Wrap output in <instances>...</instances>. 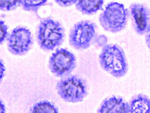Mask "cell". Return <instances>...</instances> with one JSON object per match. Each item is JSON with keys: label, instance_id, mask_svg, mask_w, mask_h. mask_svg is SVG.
I'll return each instance as SVG.
<instances>
[{"label": "cell", "instance_id": "2", "mask_svg": "<svg viewBox=\"0 0 150 113\" xmlns=\"http://www.w3.org/2000/svg\"><path fill=\"white\" fill-rule=\"evenodd\" d=\"M64 30L59 22L46 18L40 21L38 29V44L43 50L52 51L64 41Z\"/></svg>", "mask_w": 150, "mask_h": 113}, {"label": "cell", "instance_id": "10", "mask_svg": "<svg viewBox=\"0 0 150 113\" xmlns=\"http://www.w3.org/2000/svg\"><path fill=\"white\" fill-rule=\"evenodd\" d=\"M129 113H150V99L143 94L134 97L129 104Z\"/></svg>", "mask_w": 150, "mask_h": 113}, {"label": "cell", "instance_id": "13", "mask_svg": "<svg viewBox=\"0 0 150 113\" xmlns=\"http://www.w3.org/2000/svg\"><path fill=\"white\" fill-rule=\"evenodd\" d=\"M46 0L44 1H20L21 6L25 11L30 12H37L40 7L44 6L47 2Z\"/></svg>", "mask_w": 150, "mask_h": 113}, {"label": "cell", "instance_id": "14", "mask_svg": "<svg viewBox=\"0 0 150 113\" xmlns=\"http://www.w3.org/2000/svg\"><path fill=\"white\" fill-rule=\"evenodd\" d=\"M0 9L4 11L13 10L21 6L20 1H5L1 0L0 1Z\"/></svg>", "mask_w": 150, "mask_h": 113}, {"label": "cell", "instance_id": "11", "mask_svg": "<svg viewBox=\"0 0 150 113\" xmlns=\"http://www.w3.org/2000/svg\"><path fill=\"white\" fill-rule=\"evenodd\" d=\"M104 1L102 0L77 1L76 6L78 10L84 14L91 15L103 9Z\"/></svg>", "mask_w": 150, "mask_h": 113}, {"label": "cell", "instance_id": "7", "mask_svg": "<svg viewBox=\"0 0 150 113\" xmlns=\"http://www.w3.org/2000/svg\"><path fill=\"white\" fill-rule=\"evenodd\" d=\"M32 44L31 32L24 27L16 28L8 38L9 51L16 55H22L27 53Z\"/></svg>", "mask_w": 150, "mask_h": 113}, {"label": "cell", "instance_id": "8", "mask_svg": "<svg viewBox=\"0 0 150 113\" xmlns=\"http://www.w3.org/2000/svg\"><path fill=\"white\" fill-rule=\"evenodd\" d=\"M130 15L133 27L140 35L148 33L150 30V11L139 4H132L130 7Z\"/></svg>", "mask_w": 150, "mask_h": 113}, {"label": "cell", "instance_id": "6", "mask_svg": "<svg viewBox=\"0 0 150 113\" xmlns=\"http://www.w3.org/2000/svg\"><path fill=\"white\" fill-rule=\"evenodd\" d=\"M76 66V59L72 53L65 49H56L49 60V67L57 77L69 75Z\"/></svg>", "mask_w": 150, "mask_h": 113}, {"label": "cell", "instance_id": "9", "mask_svg": "<svg viewBox=\"0 0 150 113\" xmlns=\"http://www.w3.org/2000/svg\"><path fill=\"white\" fill-rule=\"evenodd\" d=\"M129 104L121 97H112L103 101L98 113H129Z\"/></svg>", "mask_w": 150, "mask_h": 113}, {"label": "cell", "instance_id": "12", "mask_svg": "<svg viewBox=\"0 0 150 113\" xmlns=\"http://www.w3.org/2000/svg\"><path fill=\"white\" fill-rule=\"evenodd\" d=\"M29 113H58V110L53 104L44 101L34 105Z\"/></svg>", "mask_w": 150, "mask_h": 113}, {"label": "cell", "instance_id": "16", "mask_svg": "<svg viewBox=\"0 0 150 113\" xmlns=\"http://www.w3.org/2000/svg\"><path fill=\"white\" fill-rule=\"evenodd\" d=\"M56 3L58 4L61 6H71L74 4H76L77 2V1L75 0H71V1H59L57 0L56 1Z\"/></svg>", "mask_w": 150, "mask_h": 113}, {"label": "cell", "instance_id": "15", "mask_svg": "<svg viewBox=\"0 0 150 113\" xmlns=\"http://www.w3.org/2000/svg\"><path fill=\"white\" fill-rule=\"evenodd\" d=\"M7 26L5 24L4 21L1 20L0 21V43L2 44L8 38V32Z\"/></svg>", "mask_w": 150, "mask_h": 113}, {"label": "cell", "instance_id": "4", "mask_svg": "<svg viewBox=\"0 0 150 113\" xmlns=\"http://www.w3.org/2000/svg\"><path fill=\"white\" fill-rule=\"evenodd\" d=\"M86 86L83 79L73 75L59 81L56 85V89L63 99L75 103L82 102L87 95Z\"/></svg>", "mask_w": 150, "mask_h": 113}, {"label": "cell", "instance_id": "17", "mask_svg": "<svg viewBox=\"0 0 150 113\" xmlns=\"http://www.w3.org/2000/svg\"><path fill=\"white\" fill-rule=\"evenodd\" d=\"M147 34L146 37V42L147 45L150 49V30L149 32Z\"/></svg>", "mask_w": 150, "mask_h": 113}, {"label": "cell", "instance_id": "1", "mask_svg": "<svg viewBox=\"0 0 150 113\" xmlns=\"http://www.w3.org/2000/svg\"><path fill=\"white\" fill-rule=\"evenodd\" d=\"M99 59L103 69L115 78L123 77L128 71L125 53L123 49L118 45H105L100 54Z\"/></svg>", "mask_w": 150, "mask_h": 113}, {"label": "cell", "instance_id": "3", "mask_svg": "<svg viewBox=\"0 0 150 113\" xmlns=\"http://www.w3.org/2000/svg\"><path fill=\"white\" fill-rule=\"evenodd\" d=\"M129 13V11L123 4L109 3L100 15V24L105 30L108 32H120L126 27Z\"/></svg>", "mask_w": 150, "mask_h": 113}, {"label": "cell", "instance_id": "5", "mask_svg": "<svg viewBox=\"0 0 150 113\" xmlns=\"http://www.w3.org/2000/svg\"><path fill=\"white\" fill-rule=\"evenodd\" d=\"M96 35L94 24L88 21H82L76 24L71 29L70 44L78 50L87 49Z\"/></svg>", "mask_w": 150, "mask_h": 113}]
</instances>
